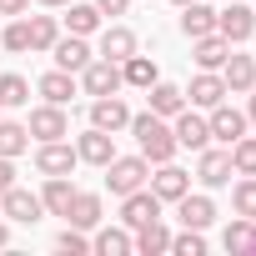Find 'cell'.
Returning a JSON list of instances; mask_svg holds the SVG:
<instances>
[{
	"label": "cell",
	"instance_id": "6da1fadb",
	"mask_svg": "<svg viewBox=\"0 0 256 256\" xmlns=\"http://www.w3.org/2000/svg\"><path fill=\"white\" fill-rule=\"evenodd\" d=\"M126 131H136V146H141V156L151 161V166H161V161H171L181 146H176V131L166 126V116H131V126Z\"/></svg>",
	"mask_w": 256,
	"mask_h": 256
},
{
	"label": "cell",
	"instance_id": "7a4b0ae2",
	"mask_svg": "<svg viewBox=\"0 0 256 256\" xmlns=\"http://www.w3.org/2000/svg\"><path fill=\"white\" fill-rule=\"evenodd\" d=\"M100 171H106L110 196H131V191H141V186L151 181V161H146V156H110Z\"/></svg>",
	"mask_w": 256,
	"mask_h": 256
},
{
	"label": "cell",
	"instance_id": "3957f363",
	"mask_svg": "<svg viewBox=\"0 0 256 256\" xmlns=\"http://www.w3.org/2000/svg\"><path fill=\"white\" fill-rule=\"evenodd\" d=\"M26 131L36 136V141H66L70 136V116H66V106H36L30 110V120H26Z\"/></svg>",
	"mask_w": 256,
	"mask_h": 256
},
{
	"label": "cell",
	"instance_id": "277c9868",
	"mask_svg": "<svg viewBox=\"0 0 256 256\" xmlns=\"http://www.w3.org/2000/svg\"><path fill=\"white\" fill-rule=\"evenodd\" d=\"M0 216H6V221H20V226H36V221L46 216V201H40L36 191L10 186V191H0Z\"/></svg>",
	"mask_w": 256,
	"mask_h": 256
},
{
	"label": "cell",
	"instance_id": "5b68a950",
	"mask_svg": "<svg viewBox=\"0 0 256 256\" xmlns=\"http://www.w3.org/2000/svg\"><path fill=\"white\" fill-rule=\"evenodd\" d=\"M231 176H236V171H231V151H226V146H221V151H216V146H201V151H196V181H201L206 191L226 186Z\"/></svg>",
	"mask_w": 256,
	"mask_h": 256
},
{
	"label": "cell",
	"instance_id": "8992f818",
	"mask_svg": "<svg viewBox=\"0 0 256 256\" xmlns=\"http://www.w3.org/2000/svg\"><path fill=\"white\" fill-rule=\"evenodd\" d=\"M76 80H80V90H86V96H116V90L126 86V80H120V66H116V60H100V56H96Z\"/></svg>",
	"mask_w": 256,
	"mask_h": 256
},
{
	"label": "cell",
	"instance_id": "52a82bcc",
	"mask_svg": "<svg viewBox=\"0 0 256 256\" xmlns=\"http://www.w3.org/2000/svg\"><path fill=\"white\" fill-rule=\"evenodd\" d=\"M206 126H211V141H221V146H231V141H241L246 136V110H236V106H211L206 110Z\"/></svg>",
	"mask_w": 256,
	"mask_h": 256
},
{
	"label": "cell",
	"instance_id": "ba28073f",
	"mask_svg": "<svg viewBox=\"0 0 256 256\" xmlns=\"http://www.w3.org/2000/svg\"><path fill=\"white\" fill-rule=\"evenodd\" d=\"M120 221L126 226H146V221H161V196L151 191V186H141V191H131V196H120Z\"/></svg>",
	"mask_w": 256,
	"mask_h": 256
},
{
	"label": "cell",
	"instance_id": "9c48e42d",
	"mask_svg": "<svg viewBox=\"0 0 256 256\" xmlns=\"http://www.w3.org/2000/svg\"><path fill=\"white\" fill-rule=\"evenodd\" d=\"M251 30H256V10H251V6H226V10H216V36H221V40L241 46V40H251Z\"/></svg>",
	"mask_w": 256,
	"mask_h": 256
},
{
	"label": "cell",
	"instance_id": "30bf717a",
	"mask_svg": "<svg viewBox=\"0 0 256 256\" xmlns=\"http://www.w3.org/2000/svg\"><path fill=\"white\" fill-rule=\"evenodd\" d=\"M76 166H80L76 146H66V141H40V151H36V171H40V176H70Z\"/></svg>",
	"mask_w": 256,
	"mask_h": 256
},
{
	"label": "cell",
	"instance_id": "8fae6325",
	"mask_svg": "<svg viewBox=\"0 0 256 256\" xmlns=\"http://www.w3.org/2000/svg\"><path fill=\"white\" fill-rule=\"evenodd\" d=\"M146 186H151V191L161 196V206H166V201L176 206V201H181V196L191 191V171H181V166H171V161H161V166H156V176H151Z\"/></svg>",
	"mask_w": 256,
	"mask_h": 256
},
{
	"label": "cell",
	"instance_id": "7c38bea8",
	"mask_svg": "<svg viewBox=\"0 0 256 256\" xmlns=\"http://www.w3.org/2000/svg\"><path fill=\"white\" fill-rule=\"evenodd\" d=\"M90 126H100V131H126L131 126V106H126L120 96H96L90 100Z\"/></svg>",
	"mask_w": 256,
	"mask_h": 256
},
{
	"label": "cell",
	"instance_id": "4fadbf2b",
	"mask_svg": "<svg viewBox=\"0 0 256 256\" xmlns=\"http://www.w3.org/2000/svg\"><path fill=\"white\" fill-rule=\"evenodd\" d=\"M171 120H176V126H171V131H176V146H186V151L211 146V126H206V116H196L191 106H186V110H176Z\"/></svg>",
	"mask_w": 256,
	"mask_h": 256
},
{
	"label": "cell",
	"instance_id": "5bb4252c",
	"mask_svg": "<svg viewBox=\"0 0 256 256\" xmlns=\"http://www.w3.org/2000/svg\"><path fill=\"white\" fill-rule=\"evenodd\" d=\"M50 56H56V66H60V70H70V76H80V70L96 60V50L86 46V36H60V40L50 46Z\"/></svg>",
	"mask_w": 256,
	"mask_h": 256
},
{
	"label": "cell",
	"instance_id": "9a60e30c",
	"mask_svg": "<svg viewBox=\"0 0 256 256\" xmlns=\"http://www.w3.org/2000/svg\"><path fill=\"white\" fill-rule=\"evenodd\" d=\"M136 50H141V40H136V30H131V26H106V30H100V50H96V56L120 66L126 56H136Z\"/></svg>",
	"mask_w": 256,
	"mask_h": 256
},
{
	"label": "cell",
	"instance_id": "2e32d148",
	"mask_svg": "<svg viewBox=\"0 0 256 256\" xmlns=\"http://www.w3.org/2000/svg\"><path fill=\"white\" fill-rule=\"evenodd\" d=\"M76 156H80L86 166H106V161L116 156V136L100 131V126H90L86 136H76Z\"/></svg>",
	"mask_w": 256,
	"mask_h": 256
},
{
	"label": "cell",
	"instance_id": "e0dca14e",
	"mask_svg": "<svg viewBox=\"0 0 256 256\" xmlns=\"http://www.w3.org/2000/svg\"><path fill=\"white\" fill-rule=\"evenodd\" d=\"M231 90H226V80H221V70H201L196 80H191V90H186V100L196 106V110H211V106H221Z\"/></svg>",
	"mask_w": 256,
	"mask_h": 256
},
{
	"label": "cell",
	"instance_id": "ac0fdd59",
	"mask_svg": "<svg viewBox=\"0 0 256 256\" xmlns=\"http://www.w3.org/2000/svg\"><path fill=\"white\" fill-rule=\"evenodd\" d=\"M36 90H40L50 106H70V96L80 90V80H76L70 70H60V66H56V70H46V76L36 80Z\"/></svg>",
	"mask_w": 256,
	"mask_h": 256
},
{
	"label": "cell",
	"instance_id": "d6986e66",
	"mask_svg": "<svg viewBox=\"0 0 256 256\" xmlns=\"http://www.w3.org/2000/svg\"><path fill=\"white\" fill-rule=\"evenodd\" d=\"M146 106H151V116H176V110H186V90L181 86H171V80H156V86H146Z\"/></svg>",
	"mask_w": 256,
	"mask_h": 256
},
{
	"label": "cell",
	"instance_id": "ffe728a7",
	"mask_svg": "<svg viewBox=\"0 0 256 256\" xmlns=\"http://www.w3.org/2000/svg\"><path fill=\"white\" fill-rule=\"evenodd\" d=\"M221 80H226V90H231V96H246V90L256 86V60L231 50V56H226V66H221Z\"/></svg>",
	"mask_w": 256,
	"mask_h": 256
},
{
	"label": "cell",
	"instance_id": "44dd1931",
	"mask_svg": "<svg viewBox=\"0 0 256 256\" xmlns=\"http://www.w3.org/2000/svg\"><path fill=\"white\" fill-rule=\"evenodd\" d=\"M66 226H80V231L100 226V196L96 191H76L70 206H66Z\"/></svg>",
	"mask_w": 256,
	"mask_h": 256
},
{
	"label": "cell",
	"instance_id": "7402d4cb",
	"mask_svg": "<svg viewBox=\"0 0 256 256\" xmlns=\"http://www.w3.org/2000/svg\"><path fill=\"white\" fill-rule=\"evenodd\" d=\"M176 216H181V226H191V231H206L211 221H216V206H211V196H181L176 201Z\"/></svg>",
	"mask_w": 256,
	"mask_h": 256
},
{
	"label": "cell",
	"instance_id": "603a6c76",
	"mask_svg": "<svg viewBox=\"0 0 256 256\" xmlns=\"http://www.w3.org/2000/svg\"><path fill=\"white\" fill-rule=\"evenodd\" d=\"M120 80L131 86V90H146V86H156V80H161V70H156V60H151V56H141V50H136V56H126V60H120Z\"/></svg>",
	"mask_w": 256,
	"mask_h": 256
},
{
	"label": "cell",
	"instance_id": "cb8c5ba5",
	"mask_svg": "<svg viewBox=\"0 0 256 256\" xmlns=\"http://www.w3.org/2000/svg\"><path fill=\"white\" fill-rule=\"evenodd\" d=\"M90 251L96 256H131L136 251V236H131V226H106V231H96Z\"/></svg>",
	"mask_w": 256,
	"mask_h": 256
},
{
	"label": "cell",
	"instance_id": "d4e9b609",
	"mask_svg": "<svg viewBox=\"0 0 256 256\" xmlns=\"http://www.w3.org/2000/svg\"><path fill=\"white\" fill-rule=\"evenodd\" d=\"M211 30H216V10H211V6H201V0L181 6V36H186V40H201V36H211Z\"/></svg>",
	"mask_w": 256,
	"mask_h": 256
},
{
	"label": "cell",
	"instance_id": "484cf974",
	"mask_svg": "<svg viewBox=\"0 0 256 256\" xmlns=\"http://www.w3.org/2000/svg\"><path fill=\"white\" fill-rule=\"evenodd\" d=\"M191 56H196V66H201V70H221V66H226V56H231V40H221V36L211 30V36L191 40Z\"/></svg>",
	"mask_w": 256,
	"mask_h": 256
},
{
	"label": "cell",
	"instance_id": "4316f807",
	"mask_svg": "<svg viewBox=\"0 0 256 256\" xmlns=\"http://www.w3.org/2000/svg\"><path fill=\"white\" fill-rule=\"evenodd\" d=\"M136 251H141V256H161V251H171V231H166L161 221L136 226Z\"/></svg>",
	"mask_w": 256,
	"mask_h": 256
},
{
	"label": "cell",
	"instance_id": "83f0119b",
	"mask_svg": "<svg viewBox=\"0 0 256 256\" xmlns=\"http://www.w3.org/2000/svg\"><path fill=\"white\" fill-rule=\"evenodd\" d=\"M100 10H96V0H90V6H76V0H70V16H66V30L70 36H96L100 30Z\"/></svg>",
	"mask_w": 256,
	"mask_h": 256
},
{
	"label": "cell",
	"instance_id": "f1b7e54d",
	"mask_svg": "<svg viewBox=\"0 0 256 256\" xmlns=\"http://www.w3.org/2000/svg\"><path fill=\"white\" fill-rule=\"evenodd\" d=\"M26 26H30V50H50L60 40V20L56 16H26Z\"/></svg>",
	"mask_w": 256,
	"mask_h": 256
},
{
	"label": "cell",
	"instance_id": "f546056e",
	"mask_svg": "<svg viewBox=\"0 0 256 256\" xmlns=\"http://www.w3.org/2000/svg\"><path fill=\"white\" fill-rule=\"evenodd\" d=\"M70 196H76V186H70L66 176H46V191H40V201H46V211H50V216H66Z\"/></svg>",
	"mask_w": 256,
	"mask_h": 256
},
{
	"label": "cell",
	"instance_id": "4dcf8cb0",
	"mask_svg": "<svg viewBox=\"0 0 256 256\" xmlns=\"http://www.w3.org/2000/svg\"><path fill=\"white\" fill-rule=\"evenodd\" d=\"M221 246H226V251H251V246H256V221H251V216H236V221L226 226Z\"/></svg>",
	"mask_w": 256,
	"mask_h": 256
},
{
	"label": "cell",
	"instance_id": "1f68e13d",
	"mask_svg": "<svg viewBox=\"0 0 256 256\" xmlns=\"http://www.w3.org/2000/svg\"><path fill=\"white\" fill-rule=\"evenodd\" d=\"M26 146H30V131H26L20 120H6V116H0V156H20Z\"/></svg>",
	"mask_w": 256,
	"mask_h": 256
},
{
	"label": "cell",
	"instance_id": "d6a6232c",
	"mask_svg": "<svg viewBox=\"0 0 256 256\" xmlns=\"http://www.w3.org/2000/svg\"><path fill=\"white\" fill-rule=\"evenodd\" d=\"M226 151H231V171H236V176H256V136H241V141H231Z\"/></svg>",
	"mask_w": 256,
	"mask_h": 256
},
{
	"label": "cell",
	"instance_id": "836d02e7",
	"mask_svg": "<svg viewBox=\"0 0 256 256\" xmlns=\"http://www.w3.org/2000/svg\"><path fill=\"white\" fill-rule=\"evenodd\" d=\"M26 100H30V80L16 76V70H6V76H0V106H26Z\"/></svg>",
	"mask_w": 256,
	"mask_h": 256
},
{
	"label": "cell",
	"instance_id": "e575fe53",
	"mask_svg": "<svg viewBox=\"0 0 256 256\" xmlns=\"http://www.w3.org/2000/svg\"><path fill=\"white\" fill-rule=\"evenodd\" d=\"M0 46H6L10 56H26V50H30V26H26V20L0 26Z\"/></svg>",
	"mask_w": 256,
	"mask_h": 256
},
{
	"label": "cell",
	"instance_id": "d590c367",
	"mask_svg": "<svg viewBox=\"0 0 256 256\" xmlns=\"http://www.w3.org/2000/svg\"><path fill=\"white\" fill-rule=\"evenodd\" d=\"M231 206H236V216H251V221H256V176H241V181H236Z\"/></svg>",
	"mask_w": 256,
	"mask_h": 256
},
{
	"label": "cell",
	"instance_id": "8d00e7d4",
	"mask_svg": "<svg viewBox=\"0 0 256 256\" xmlns=\"http://www.w3.org/2000/svg\"><path fill=\"white\" fill-rule=\"evenodd\" d=\"M171 251L176 256H206V236L191 231V226H181V236H171Z\"/></svg>",
	"mask_w": 256,
	"mask_h": 256
},
{
	"label": "cell",
	"instance_id": "74e56055",
	"mask_svg": "<svg viewBox=\"0 0 256 256\" xmlns=\"http://www.w3.org/2000/svg\"><path fill=\"white\" fill-rule=\"evenodd\" d=\"M56 251H66V256H86V251H90V241H86V231H80V226H66V231L56 236Z\"/></svg>",
	"mask_w": 256,
	"mask_h": 256
},
{
	"label": "cell",
	"instance_id": "f35d334b",
	"mask_svg": "<svg viewBox=\"0 0 256 256\" xmlns=\"http://www.w3.org/2000/svg\"><path fill=\"white\" fill-rule=\"evenodd\" d=\"M16 186V156H0V191Z\"/></svg>",
	"mask_w": 256,
	"mask_h": 256
},
{
	"label": "cell",
	"instance_id": "ab89813d",
	"mask_svg": "<svg viewBox=\"0 0 256 256\" xmlns=\"http://www.w3.org/2000/svg\"><path fill=\"white\" fill-rule=\"evenodd\" d=\"M96 10H100V16H126V10H131V0H96Z\"/></svg>",
	"mask_w": 256,
	"mask_h": 256
},
{
	"label": "cell",
	"instance_id": "60d3db41",
	"mask_svg": "<svg viewBox=\"0 0 256 256\" xmlns=\"http://www.w3.org/2000/svg\"><path fill=\"white\" fill-rule=\"evenodd\" d=\"M30 0H0V16H26Z\"/></svg>",
	"mask_w": 256,
	"mask_h": 256
},
{
	"label": "cell",
	"instance_id": "b9f144b4",
	"mask_svg": "<svg viewBox=\"0 0 256 256\" xmlns=\"http://www.w3.org/2000/svg\"><path fill=\"white\" fill-rule=\"evenodd\" d=\"M246 96H251V106H246V120H256V86H251Z\"/></svg>",
	"mask_w": 256,
	"mask_h": 256
},
{
	"label": "cell",
	"instance_id": "7bdbcfd3",
	"mask_svg": "<svg viewBox=\"0 0 256 256\" xmlns=\"http://www.w3.org/2000/svg\"><path fill=\"white\" fill-rule=\"evenodd\" d=\"M10 241V226H6V216H0V246H6Z\"/></svg>",
	"mask_w": 256,
	"mask_h": 256
},
{
	"label": "cell",
	"instance_id": "ee69618b",
	"mask_svg": "<svg viewBox=\"0 0 256 256\" xmlns=\"http://www.w3.org/2000/svg\"><path fill=\"white\" fill-rule=\"evenodd\" d=\"M40 6H50V10H56V6H70V0H40Z\"/></svg>",
	"mask_w": 256,
	"mask_h": 256
},
{
	"label": "cell",
	"instance_id": "f6af8a7d",
	"mask_svg": "<svg viewBox=\"0 0 256 256\" xmlns=\"http://www.w3.org/2000/svg\"><path fill=\"white\" fill-rule=\"evenodd\" d=\"M171 6H191V0H171Z\"/></svg>",
	"mask_w": 256,
	"mask_h": 256
},
{
	"label": "cell",
	"instance_id": "bcb514c9",
	"mask_svg": "<svg viewBox=\"0 0 256 256\" xmlns=\"http://www.w3.org/2000/svg\"><path fill=\"white\" fill-rule=\"evenodd\" d=\"M0 110H6V106H0Z\"/></svg>",
	"mask_w": 256,
	"mask_h": 256
},
{
	"label": "cell",
	"instance_id": "7dc6e473",
	"mask_svg": "<svg viewBox=\"0 0 256 256\" xmlns=\"http://www.w3.org/2000/svg\"><path fill=\"white\" fill-rule=\"evenodd\" d=\"M251 251H256V246H251Z\"/></svg>",
	"mask_w": 256,
	"mask_h": 256
}]
</instances>
